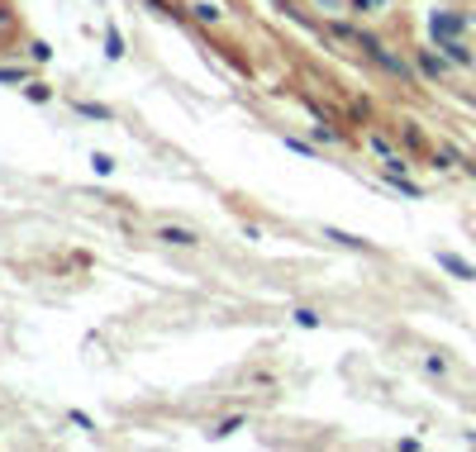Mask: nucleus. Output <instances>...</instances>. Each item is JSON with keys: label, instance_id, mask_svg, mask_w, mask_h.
Segmentation results:
<instances>
[{"label": "nucleus", "instance_id": "1", "mask_svg": "<svg viewBox=\"0 0 476 452\" xmlns=\"http://www.w3.org/2000/svg\"><path fill=\"white\" fill-rule=\"evenodd\" d=\"M458 29H462V19H458V14H434V38L453 43V38H458Z\"/></svg>", "mask_w": 476, "mask_h": 452}, {"label": "nucleus", "instance_id": "2", "mask_svg": "<svg viewBox=\"0 0 476 452\" xmlns=\"http://www.w3.org/2000/svg\"><path fill=\"white\" fill-rule=\"evenodd\" d=\"M438 267H443V271H453V276H462V281H472V276H476V271L467 267L462 258H453V253H438Z\"/></svg>", "mask_w": 476, "mask_h": 452}, {"label": "nucleus", "instance_id": "3", "mask_svg": "<svg viewBox=\"0 0 476 452\" xmlns=\"http://www.w3.org/2000/svg\"><path fill=\"white\" fill-rule=\"evenodd\" d=\"M162 238H172V243H181V248L195 243V234H190V229H162Z\"/></svg>", "mask_w": 476, "mask_h": 452}, {"label": "nucleus", "instance_id": "4", "mask_svg": "<svg viewBox=\"0 0 476 452\" xmlns=\"http://www.w3.org/2000/svg\"><path fill=\"white\" fill-rule=\"evenodd\" d=\"M105 53H110V58H119V53H124V48H119V34H114V29L105 34Z\"/></svg>", "mask_w": 476, "mask_h": 452}, {"label": "nucleus", "instance_id": "5", "mask_svg": "<svg viewBox=\"0 0 476 452\" xmlns=\"http://www.w3.org/2000/svg\"><path fill=\"white\" fill-rule=\"evenodd\" d=\"M91 167H95V172H100V177H105V172H114V162H110L105 153H95V158H91Z\"/></svg>", "mask_w": 476, "mask_h": 452}]
</instances>
